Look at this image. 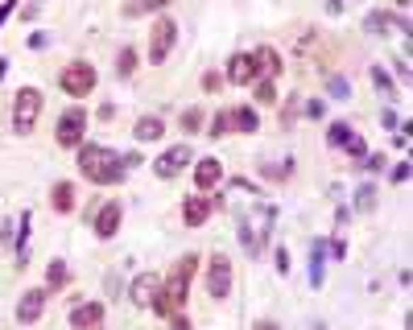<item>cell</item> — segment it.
I'll return each mask as SVG.
<instances>
[{
  "mask_svg": "<svg viewBox=\"0 0 413 330\" xmlns=\"http://www.w3.org/2000/svg\"><path fill=\"white\" fill-rule=\"evenodd\" d=\"M372 207H376V190L364 186V190H360V211H372Z\"/></svg>",
  "mask_w": 413,
  "mask_h": 330,
  "instance_id": "f546056e",
  "label": "cell"
},
{
  "mask_svg": "<svg viewBox=\"0 0 413 330\" xmlns=\"http://www.w3.org/2000/svg\"><path fill=\"white\" fill-rule=\"evenodd\" d=\"M186 165H191V144H174V149H166V153L153 161V173H157V178H178Z\"/></svg>",
  "mask_w": 413,
  "mask_h": 330,
  "instance_id": "ba28073f",
  "label": "cell"
},
{
  "mask_svg": "<svg viewBox=\"0 0 413 330\" xmlns=\"http://www.w3.org/2000/svg\"><path fill=\"white\" fill-rule=\"evenodd\" d=\"M132 137H137V141H162V137H166V124H162V116H141L137 120V128H132Z\"/></svg>",
  "mask_w": 413,
  "mask_h": 330,
  "instance_id": "e0dca14e",
  "label": "cell"
},
{
  "mask_svg": "<svg viewBox=\"0 0 413 330\" xmlns=\"http://www.w3.org/2000/svg\"><path fill=\"white\" fill-rule=\"evenodd\" d=\"M99 322H103V306H99V302H83V306L71 309L74 330H99Z\"/></svg>",
  "mask_w": 413,
  "mask_h": 330,
  "instance_id": "4fadbf2b",
  "label": "cell"
},
{
  "mask_svg": "<svg viewBox=\"0 0 413 330\" xmlns=\"http://www.w3.org/2000/svg\"><path fill=\"white\" fill-rule=\"evenodd\" d=\"M252 62H256V79H277L281 74V54L273 46H256Z\"/></svg>",
  "mask_w": 413,
  "mask_h": 330,
  "instance_id": "9a60e30c",
  "label": "cell"
},
{
  "mask_svg": "<svg viewBox=\"0 0 413 330\" xmlns=\"http://www.w3.org/2000/svg\"><path fill=\"white\" fill-rule=\"evenodd\" d=\"M170 0H132L128 8H124V17H141V13H157V8H166Z\"/></svg>",
  "mask_w": 413,
  "mask_h": 330,
  "instance_id": "7402d4cb",
  "label": "cell"
},
{
  "mask_svg": "<svg viewBox=\"0 0 413 330\" xmlns=\"http://www.w3.org/2000/svg\"><path fill=\"white\" fill-rule=\"evenodd\" d=\"M351 137H356V132H351V124H331V132H327V144H335V149H343V144L351 141Z\"/></svg>",
  "mask_w": 413,
  "mask_h": 330,
  "instance_id": "603a6c76",
  "label": "cell"
},
{
  "mask_svg": "<svg viewBox=\"0 0 413 330\" xmlns=\"http://www.w3.org/2000/svg\"><path fill=\"white\" fill-rule=\"evenodd\" d=\"M372 83H376V87H380V91L392 99V79L385 74V67H372Z\"/></svg>",
  "mask_w": 413,
  "mask_h": 330,
  "instance_id": "4316f807",
  "label": "cell"
},
{
  "mask_svg": "<svg viewBox=\"0 0 413 330\" xmlns=\"http://www.w3.org/2000/svg\"><path fill=\"white\" fill-rule=\"evenodd\" d=\"M83 128H87V112H83V108L62 112L58 124H54V141H58V149H79V144H83Z\"/></svg>",
  "mask_w": 413,
  "mask_h": 330,
  "instance_id": "5b68a950",
  "label": "cell"
},
{
  "mask_svg": "<svg viewBox=\"0 0 413 330\" xmlns=\"http://www.w3.org/2000/svg\"><path fill=\"white\" fill-rule=\"evenodd\" d=\"M215 211V198H186L182 203V219H186V227H203L207 219Z\"/></svg>",
  "mask_w": 413,
  "mask_h": 330,
  "instance_id": "5bb4252c",
  "label": "cell"
},
{
  "mask_svg": "<svg viewBox=\"0 0 413 330\" xmlns=\"http://www.w3.org/2000/svg\"><path fill=\"white\" fill-rule=\"evenodd\" d=\"M277 273H281V277L290 273V252H285V248H277Z\"/></svg>",
  "mask_w": 413,
  "mask_h": 330,
  "instance_id": "1f68e13d",
  "label": "cell"
},
{
  "mask_svg": "<svg viewBox=\"0 0 413 330\" xmlns=\"http://www.w3.org/2000/svg\"><path fill=\"white\" fill-rule=\"evenodd\" d=\"M182 128H186V132H198V128H203V112H198V108L182 112Z\"/></svg>",
  "mask_w": 413,
  "mask_h": 330,
  "instance_id": "f1b7e54d",
  "label": "cell"
},
{
  "mask_svg": "<svg viewBox=\"0 0 413 330\" xmlns=\"http://www.w3.org/2000/svg\"><path fill=\"white\" fill-rule=\"evenodd\" d=\"M207 293H211V297H219V302L232 293V260L223 256V252H215V256H211V264H207Z\"/></svg>",
  "mask_w": 413,
  "mask_h": 330,
  "instance_id": "52a82bcc",
  "label": "cell"
},
{
  "mask_svg": "<svg viewBox=\"0 0 413 330\" xmlns=\"http://www.w3.org/2000/svg\"><path fill=\"white\" fill-rule=\"evenodd\" d=\"M124 157L108 144H79V173L91 182V186H116L124 182Z\"/></svg>",
  "mask_w": 413,
  "mask_h": 330,
  "instance_id": "7a4b0ae2",
  "label": "cell"
},
{
  "mask_svg": "<svg viewBox=\"0 0 413 330\" xmlns=\"http://www.w3.org/2000/svg\"><path fill=\"white\" fill-rule=\"evenodd\" d=\"M405 178H409V165L401 161V165H397V169H392V182H405Z\"/></svg>",
  "mask_w": 413,
  "mask_h": 330,
  "instance_id": "836d02e7",
  "label": "cell"
},
{
  "mask_svg": "<svg viewBox=\"0 0 413 330\" xmlns=\"http://www.w3.org/2000/svg\"><path fill=\"white\" fill-rule=\"evenodd\" d=\"M331 91H335V95L343 99V95H347V83H343V79H331Z\"/></svg>",
  "mask_w": 413,
  "mask_h": 330,
  "instance_id": "e575fe53",
  "label": "cell"
},
{
  "mask_svg": "<svg viewBox=\"0 0 413 330\" xmlns=\"http://www.w3.org/2000/svg\"><path fill=\"white\" fill-rule=\"evenodd\" d=\"M232 128L236 132H256V108H236L232 112Z\"/></svg>",
  "mask_w": 413,
  "mask_h": 330,
  "instance_id": "ffe728a7",
  "label": "cell"
},
{
  "mask_svg": "<svg viewBox=\"0 0 413 330\" xmlns=\"http://www.w3.org/2000/svg\"><path fill=\"white\" fill-rule=\"evenodd\" d=\"M227 79H232L236 87L256 83V62H252V54H232V62H227Z\"/></svg>",
  "mask_w": 413,
  "mask_h": 330,
  "instance_id": "7c38bea8",
  "label": "cell"
},
{
  "mask_svg": "<svg viewBox=\"0 0 413 330\" xmlns=\"http://www.w3.org/2000/svg\"><path fill=\"white\" fill-rule=\"evenodd\" d=\"M219 178H223V165H219L215 157H203V161L195 165V186L198 190H211Z\"/></svg>",
  "mask_w": 413,
  "mask_h": 330,
  "instance_id": "2e32d148",
  "label": "cell"
},
{
  "mask_svg": "<svg viewBox=\"0 0 413 330\" xmlns=\"http://www.w3.org/2000/svg\"><path fill=\"white\" fill-rule=\"evenodd\" d=\"M392 4H397V8H409V0H392Z\"/></svg>",
  "mask_w": 413,
  "mask_h": 330,
  "instance_id": "74e56055",
  "label": "cell"
},
{
  "mask_svg": "<svg viewBox=\"0 0 413 330\" xmlns=\"http://www.w3.org/2000/svg\"><path fill=\"white\" fill-rule=\"evenodd\" d=\"M50 207L58 215H71L74 211V186L71 182H58V186L50 190Z\"/></svg>",
  "mask_w": 413,
  "mask_h": 330,
  "instance_id": "ac0fdd59",
  "label": "cell"
},
{
  "mask_svg": "<svg viewBox=\"0 0 413 330\" xmlns=\"http://www.w3.org/2000/svg\"><path fill=\"white\" fill-rule=\"evenodd\" d=\"M120 219H124V207L112 198V203H103L99 207V215H96V236L99 239H112L116 232H120Z\"/></svg>",
  "mask_w": 413,
  "mask_h": 330,
  "instance_id": "9c48e42d",
  "label": "cell"
},
{
  "mask_svg": "<svg viewBox=\"0 0 413 330\" xmlns=\"http://www.w3.org/2000/svg\"><path fill=\"white\" fill-rule=\"evenodd\" d=\"M96 83H99V74L91 62H71L67 71L58 74V87L67 95H74V99H83V95H91L96 91Z\"/></svg>",
  "mask_w": 413,
  "mask_h": 330,
  "instance_id": "277c9868",
  "label": "cell"
},
{
  "mask_svg": "<svg viewBox=\"0 0 413 330\" xmlns=\"http://www.w3.org/2000/svg\"><path fill=\"white\" fill-rule=\"evenodd\" d=\"M227 132H232V112H219L215 120H211V132H207V137H227Z\"/></svg>",
  "mask_w": 413,
  "mask_h": 330,
  "instance_id": "d4e9b609",
  "label": "cell"
},
{
  "mask_svg": "<svg viewBox=\"0 0 413 330\" xmlns=\"http://www.w3.org/2000/svg\"><path fill=\"white\" fill-rule=\"evenodd\" d=\"M256 103H277V87H273V79H256Z\"/></svg>",
  "mask_w": 413,
  "mask_h": 330,
  "instance_id": "484cf974",
  "label": "cell"
},
{
  "mask_svg": "<svg viewBox=\"0 0 413 330\" xmlns=\"http://www.w3.org/2000/svg\"><path fill=\"white\" fill-rule=\"evenodd\" d=\"M132 71H137V50L124 46L120 54H116V74H120V79H128Z\"/></svg>",
  "mask_w": 413,
  "mask_h": 330,
  "instance_id": "44dd1931",
  "label": "cell"
},
{
  "mask_svg": "<svg viewBox=\"0 0 413 330\" xmlns=\"http://www.w3.org/2000/svg\"><path fill=\"white\" fill-rule=\"evenodd\" d=\"M368 29H372V33H389V29L409 33V25H405V21H392L389 13H372V17H368Z\"/></svg>",
  "mask_w": 413,
  "mask_h": 330,
  "instance_id": "d6986e66",
  "label": "cell"
},
{
  "mask_svg": "<svg viewBox=\"0 0 413 330\" xmlns=\"http://www.w3.org/2000/svg\"><path fill=\"white\" fill-rule=\"evenodd\" d=\"M42 116V91L38 87H21L13 99V132H33V124Z\"/></svg>",
  "mask_w": 413,
  "mask_h": 330,
  "instance_id": "3957f363",
  "label": "cell"
},
{
  "mask_svg": "<svg viewBox=\"0 0 413 330\" xmlns=\"http://www.w3.org/2000/svg\"><path fill=\"white\" fill-rule=\"evenodd\" d=\"M46 297H50V289H29L21 302H17V322H38L42 318V309H46Z\"/></svg>",
  "mask_w": 413,
  "mask_h": 330,
  "instance_id": "30bf717a",
  "label": "cell"
},
{
  "mask_svg": "<svg viewBox=\"0 0 413 330\" xmlns=\"http://www.w3.org/2000/svg\"><path fill=\"white\" fill-rule=\"evenodd\" d=\"M67 281H71L67 264H62V260H54V264H50V273H46V285H50V289H62Z\"/></svg>",
  "mask_w": 413,
  "mask_h": 330,
  "instance_id": "cb8c5ba5",
  "label": "cell"
},
{
  "mask_svg": "<svg viewBox=\"0 0 413 330\" xmlns=\"http://www.w3.org/2000/svg\"><path fill=\"white\" fill-rule=\"evenodd\" d=\"M343 149H347V153H351L356 161H360V157H364V153H368V149H364V141H360V137H351V141L343 144Z\"/></svg>",
  "mask_w": 413,
  "mask_h": 330,
  "instance_id": "4dcf8cb0",
  "label": "cell"
},
{
  "mask_svg": "<svg viewBox=\"0 0 413 330\" xmlns=\"http://www.w3.org/2000/svg\"><path fill=\"white\" fill-rule=\"evenodd\" d=\"M9 13H13V0H4V4H0V25L9 21Z\"/></svg>",
  "mask_w": 413,
  "mask_h": 330,
  "instance_id": "d590c367",
  "label": "cell"
},
{
  "mask_svg": "<svg viewBox=\"0 0 413 330\" xmlns=\"http://www.w3.org/2000/svg\"><path fill=\"white\" fill-rule=\"evenodd\" d=\"M157 289H162V277H157V273H141L137 281L128 285V297H132L137 306H153V297H157Z\"/></svg>",
  "mask_w": 413,
  "mask_h": 330,
  "instance_id": "8fae6325",
  "label": "cell"
},
{
  "mask_svg": "<svg viewBox=\"0 0 413 330\" xmlns=\"http://www.w3.org/2000/svg\"><path fill=\"white\" fill-rule=\"evenodd\" d=\"M322 260H327L322 256V244H315V268H310V285H315V289L322 285Z\"/></svg>",
  "mask_w": 413,
  "mask_h": 330,
  "instance_id": "83f0119b",
  "label": "cell"
},
{
  "mask_svg": "<svg viewBox=\"0 0 413 330\" xmlns=\"http://www.w3.org/2000/svg\"><path fill=\"white\" fill-rule=\"evenodd\" d=\"M170 330H191V318H182V314H174V318H170Z\"/></svg>",
  "mask_w": 413,
  "mask_h": 330,
  "instance_id": "d6a6232c",
  "label": "cell"
},
{
  "mask_svg": "<svg viewBox=\"0 0 413 330\" xmlns=\"http://www.w3.org/2000/svg\"><path fill=\"white\" fill-rule=\"evenodd\" d=\"M174 38H178V25H174L170 17H162V21H153V29H149V62H153V67L170 58V50H174Z\"/></svg>",
  "mask_w": 413,
  "mask_h": 330,
  "instance_id": "8992f818",
  "label": "cell"
},
{
  "mask_svg": "<svg viewBox=\"0 0 413 330\" xmlns=\"http://www.w3.org/2000/svg\"><path fill=\"white\" fill-rule=\"evenodd\" d=\"M252 330H277V322H273V318H261V322H256Z\"/></svg>",
  "mask_w": 413,
  "mask_h": 330,
  "instance_id": "8d00e7d4",
  "label": "cell"
},
{
  "mask_svg": "<svg viewBox=\"0 0 413 330\" xmlns=\"http://www.w3.org/2000/svg\"><path fill=\"white\" fill-rule=\"evenodd\" d=\"M195 268H198V256H178L170 268V277H162V289H157V297H153V309L162 314V318H174L178 309L186 306V297H191V281H195Z\"/></svg>",
  "mask_w": 413,
  "mask_h": 330,
  "instance_id": "6da1fadb",
  "label": "cell"
}]
</instances>
